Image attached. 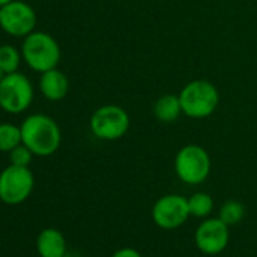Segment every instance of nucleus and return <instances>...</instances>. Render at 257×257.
<instances>
[{
    "instance_id": "nucleus-1",
    "label": "nucleus",
    "mask_w": 257,
    "mask_h": 257,
    "mask_svg": "<svg viewBox=\"0 0 257 257\" xmlns=\"http://www.w3.org/2000/svg\"><path fill=\"white\" fill-rule=\"evenodd\" d=\"M20 128L22 143L34 153V156H52L61 147V128L58 122L49 115L32 113L25 118Z\"/></svg>"
},
{
    "instance_id": "nucleus-2",
    "label": "nucleus",
    "mask_w": 257,
    "mask_h": 257,
    "mask_svg": "<svg viewBox=\"0 0 257 257\" xmlns=\"http://www.w3.org/2000/svg\"><path fill=\"white\" fill-rule=\"evenodd\" d=\"M22 58L31 70L44 73L58 67L61 61V47L50 34L34 31L23 40Z\"/></svg>"
},
{
    "instance_id": "nucleus-3",
    "label": "nucleus",
    "mask_w": 257,
    "mask_h": 257,
    "mask_svg": "<svg viewBox=\"0 0 257 257\" xmlns=\"http://www.w3.org/2000/svg\"><path fill=\"white\" fill-rule=\"evenodd\" d=\"M179 97L183 115L194 119L210 116L219 104V92L216 86L212 82L203 79L186 83Z\"/></svg>"
},
{
    "instance_id": "nucleus-4",
    "label": "nucleus",
    "mask_w": 257,
    "mask_h": 257,
    "mask_svg": "<svg viewBox=\"0 0 257 257\" xmlns=\"http://www.w3.org/2000/svg\"><path fill=\"white\" fill-rule=\"evenodd\" d=\"M128 127L131 116L118 104H104L95 109L89 119V128L95 138L101 141H116L122 138Z\"/></svg>"
},
{
    "instance_id": "nucleus-5",
    "label": "nucleus",
    "mask_w": 257,
    "mask_h": 257,
    "mask_svg": "<svg viewBox=\"0 0 257 257\" xmlns=\"http://www.w3.org/2000/svg\"><path fill=\"white\" fill-rule=\"evenodd\" d=\"M212 162L207 150L197 144L182 147L174 159V170L177 177L186 185H200L210 174Z\"/></svg>"
},
{
    "instance_id": "nucleus-6",
    "label": "nucleus",
    "mask_w": 257,
    "mask_h": 257,
    "mask_svg": "<svg viewBox=\"0 0 257 257\" xmlns=\"http://www.w3.org/2000/svg\"><path fill=\"white\" fill-rule=\"evenodd\" d=\"M34 101V86L31 80L16 71L5 74L0 80V109L7 113H22L29 109Z\"/></svg>"
},
{
    "instance_id": "nucleus-7",
    "label": "nucleus",
    "mask_w": 257,
    "mask_h": 257,
    "mask_svg": "<svg viewBox=\"0 0 257 257\" xmlns=\"http://www.w3.org/2000/svg\"><path fill=\"white\" fill-rule=\"evenodd\" d=\"M34 186L35 177L29 167L10 165L0 173V201L19 206L32 195Z\"/></svg>"
},
{
    "instance_id": "nucleus-8",
    "label": "nucleus",
    "mask_w": 257,
    "mask_h": 257,
    "mask_svg": "<svg viewBox=\"0 0 257 257\" xmlns=\"http://www.w3.org/2000/svg\"><path fill=\"white\" fill-rule=\"evenodd\" d=\"M37 14L31 5L22 0L0 7V28L11 37L25 38L35 31Z\"/></svg>"
},
{
    "instance_id": "nucleus-9",
    "label": "nucleus",
    "mask_w": 257,
    "mask_h": 257,
    "mask_svg": "<svg viewBox=\"0 0 257 257\" xmlns=\"http://www.w3.org/2000/svg\"><path fill=\"white\" fill-rule=\"evenodd\" d=\"M189 216L191 213L188 198L179 194H168L161 197L156 200L152 209L153 222L164 230H174L182 227Z\"/></svg>"
},
{
    "instance_id": "nucleus-10",
    "label": "nucleus",
    "mask_w": 257,
    "mask_h": 257,
    "mask_svg": "<svg viewBox=\"0 0 257 257\" xmlns=\"http://www.w3.org/2000/svg\"><path fill=\"white\" fill-rule=\"evenodd\" d=\"M230 227L219 218H206L195 230L194 240L197 248L207 255L222 252L230 240Z\"/></svg>"
},
{
    "instance_id": "nucleus-11",
    "label": "nucleus",
    "mask_w": 257,
    "mask_h": 257,
    "mask_svg": "<svg viewBox=\"0 0 257 257\" xmlns=\"http://www.w3.org/2000/svg\"><path fill=\"white\" fill-rule=\"evenodd\" d=\"M40 91L49 101H59L67 97L70 89L68 77L58 68L41 73L40 77Z\"/></svg>"
},
{
    "instance_id": "nucleus-12",
    "label": "nucleus",
    "mask_w": 257,
    "mask_h": 257,
    "mask_svg": "<svg viewBox=\"0 0 257 257\" xmlns=\"http://www.w3.org/2000/svg\"><path fill=\"white\" fill-rule=\"evenodd\" d=\"M37 251L40 257H65L67 240L62 231L49 227L40 231L37 237Z\"/></svg>"
},
{
    "instance_id": "nucleus-13",
    "label": "nucleus",
    "mask_w": 257,
    "mask_h": 257,
    "mask_svg": "<svg viewBox=\"0 0 257 257\" xmlns=\"http://www.w3.org/2000/svg\"><path fill=\"white\" fill-rule=\"evenodd\" d=\"M153 113H155V118L161 122H165V124L174 122L183 113L180 97L176 94H165L159 97L155 101Z\"/></svg>"
},
{
    "instance_id": "nucleus-14",
    "label": "nucleus",
    "mask_w": 257,
    "mask_h": 257,
    "mask_svg": "<svg viewBox=\"0 0 257 257\" xmlns=\"http://www.w3.org/2000/svg\"><path fill=\"white\" fill-rule=\"evenodd\" d=\"M22 144V128L11 122L0 124V152L10 153Z\"/></svg>"
},
{
    "instance_id": "nucleus-15",
    "label": "nucleus",
    "mask_w": 257,
    "mask_h": 257,
    "mask_svg": "<svg viewBox=\"0 0 257 257\" xmlns=\"http://www.w3.org/2000/svg\"><path fill=\"white\" fill-rule=\"evenodd\" d=\"M189 213L195 218H207L213 210V198L207 192H195L188 198Z\"/></svg>"
},
{
    "instance_id": "nucleus-16",
    "label": "nucleus",
    "mask_w": 257,
    "mask_h": 257,
    "mask_svg": "<svg viewBox=\"0 0 257 257\" xmlns=\"http://www.w3.org/2000/svg\"><path fill=\"white\" fill-rule=\"evenodd\" d=\"M22 52H19L17 47L11 44L0 46V70L4 74H11L19 71L20 61H22Z\"/></svg>"
},
{
    "instance_id": "nucleus-17",
    "label": "nucleus",
    "mask_w": 257,
    "mask_h": 257,
    "mask_svg": "<svg viewBox=\"0 0 257 257\" xmlns=\"http://www.w3.org/2000/svg\"><path fill=\"white\" fill-rule=\"evenodd\" d=\"M243 215H245V207H243V204L240 201L227 200V201L222 203L218 218L221 221H224L228 227H231V225H236L237 222H240Z\"/></svg>"
},
{
    "instance_id": "nucleus-18",
    "label": "nucleus",
    "mask_w": 257,
    "mask_h": 257,
    "mask_svg": "<svg viewBox=\"0 0 257 257\" xmlns=\"http://www.w3.org/2000/svg\"><path fill=\"white\" fill-rule=\"evenodd\" d=\"M34 153L22 143L20 146H17L14 150L10 152V159H11V165H17V167H29L32 162Z\"/></svg>"
},
{
    "instance_id": "nucleus-19",
    "label": "nucleus",
    "mask_w": 257,
    "mask_h": 257,
    "mask_svg": "<svg viewBox=\"0 0 257 257\" xmlns=\"http://www.w3.org/2000/svg\"><path fill=\"white\" fill-rule=\"evenodd\" d=\"M110 257H143L141 252L135 248H131V246H125V248H119L116 249Z\"/></svg>"
},
{
    "instance_id": "nucleus-20",
    "label": "nucleus",
    "mask_w": 257,
    "mask_h": 257,
    "mask_svg": "<svg viewBox=\"0 0 257 257\" xmlns=\"http://www.w3.org/2000/svg\"><path fill=\"white\" fill-rule=\"evenodd\" d=\"M11 2H14V0H0V7L8 5V4H11Z\"/></svg>"
},
{
    "instance_id": "nucleus-21",
    "label": "nucleus",
    "mask_w": 257,
    "mask_h": 257,
    "mask_svg": "<svg viewBox=\"0 0 257 257\" xmlns=\"http://www.w3.org/2000/svg\"><path fill=\"white\" fill-rule=\"evenodd\" d=\"M4 76H5V74H4V71L0 70V80H2V77H4Z\"/></svg>"
}]
</instances>
